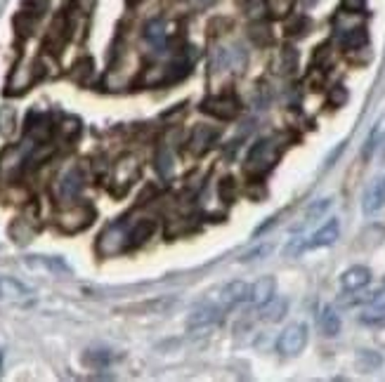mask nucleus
<instances>
[{"instance_id":"obj_1","label":"nucleus","mask_w":385,"mask_h":382,"mask_svg":"<svg viewBox=\"0 0 385 382\" xmlns=\"http://www.w3.org/2000/svg\"><path fill=\"white\" fill-rule=\"evenodd\" d=\"M277 146L272 141L263 139L251 149L248 158H246V170L251 175H265L268 170L277 163Z\"/></svg>"},{"instance_id":"obj_2","label":"nucleus","mask_w":385,"mask_h":382,"mask_svg":"<svg viewBox=\"0 0 385 382\" xmlns=\"http://www.w3.org/2000/svg\"><path fill=\"white\" fill-rule=\"evenodd\" d=\"M307 345V325L305 323H291L289 328H284V332L277 340V349L284 357H296L305 349Z\"/></svg>"},{"instance_id":"obj_3","label":"nucleus","mask_w":385,"mask_h":382,"mask_svg":"<svg viewBox=\"0 0 385 382\" xmlns=\"http://www.w3.org/2000/svg\"><path fill=\"white\" fill-rule=\"evenodd\" d=\"M222 318V307L218 304H201V307H197L189 314L187 318V328L189 330H199V328H208V325L218 323Z\"/></svg>"},{"instance_id":"obj_4","label":"nucleus","mask_w":385,"mask_h":382,"mask_svg":"<svg viewBox=\"0 0 385 382\" xmlns=\"http://www.w3.org/2000/svg\"><path fill=\"white\" fill-rule=\"evenodd\" d=\"M251 300V286L246 281H232L220 290V307L232 309L236 304Z\"/></svg>"},{"instance_id":"obj_5","label":"nucleus","mask_w":385,"mask_h":382,"mask_svg":"<svg viewBox=\"0 0 385 382\" xmlns=\"http://www.w3.org/2000/svg\"><path fill=\"white\" fill-rule=\"evenodd\" d=\"M277 295V281L275 276H260L253 286H251V302L255 307H268Z\"/></svg>"},{"instance_id":"obj_6","label":"nucleus","mask_w":385,"mask_h":382,"mask_svg":"<svg viewBox=\"0 0 385 382\" xmlns=\"http://www.w3.org/2000/svg\"><path fill=\"white\" fill-rule=\"evenodd\" d=\"M201 109L220 120H232L236 113H239V106H236L234 99H229V97H208Z\"/></svg>"},{"instance_id":"obj_7","label":"nucleus","mask_w":385,"mask_h":382,"mask_svg":"<svg viewBox=\"0 0 385 382\" xmlns=\"http://www.w3.org/2000/svg\"><path fill=\"white\" fill-rule=\"evenodd\" d=\"M340 236V222L338 219H328V222L312 233V238L307 241L310 248H326V245H333L335 241Z\"/></svg>"},{"instance_id":"obj_8","label":"nucleus","mask_w":385,"mask_h":382,"mask_svg":"<svg viewBox=\"0 0 385 382\" xmlns=\"http://www.w3.org/2000/svg\"><path fill=\"white\" fill-rule=\"evenodd\" d=\"M381 208H385V175L378 177V180L371 184L367 196H364V212L367 215H374Z\"/></svg>"},{"instance_id":"obj_9","label":"nucleus","mask_w":385,"mask_h":382,"mask_svg":"<svg viewBox=\"0 0 385 382\" xmlns=\"http://www.w3.org/2000/svg\"><path fill=\"white\" fill-rule=\"evenodd\" d=\"M371 281V272L367 267H350L345 274L340 276V286L347 290V293H355V290H362L364 286H369Z\"/></svg>"},{"instance_id":"obj_10","label":"nucleus","mask_w":385,"mask_h":382,"mask_svg":"<svg viewBox=\"0 0 385 382\" xmlns=\"http://www.w3.org/2000/svg\"><path fill=\"white\" fill-rule=\"evenodd\" d=\"M137 170H139L137 161L132 158V156H125V158H121L116 163L114 177H111V180H114L116 184H121V189H128L132 184V180L137 177Z\"/></svg>"},{"instance_id":"obj_11","label":"nucleus","mask_w":385,"mask_h":382,"mask_svg":"<svg viewBox=\"0 0 385 382\" xmlns=\"http://www.w3.org/2000/svg\"><path fill=\"white\" fill-rule=\"evenodd\" d=\"M90 215H93V212L88 208H74L62 215V226H64L67 231H79L90 224Z\"/></svg>"},{"instance_id":"obj_12","label":"nucleus","mask_w":385,"mask_h":382,"mask_svg":"<svg viewBox=\"0 0 385 382\" xmlns=\"http://www.w3.org/2000/svg\"><path fill=\"white\" fill-rule=\"evenodd\" d=\"M319 328L326 337H335L340 332V316L333 307H324L319 314Z\"/></svg>"},{"instance_id":"obj_13","label":"nucleus","mask_w":385,"mask_h":382,"mask_svg":"<svg viewBox=\"0 0 385 382\" xmlns=\"http://www.w3.org/2000/svg\"><path fill=\"white\" fill-rule=\"evenodd\" d=\"M81 187H83V175L74 168V170H69L64 177H62L59 194H62V198H74L81 191Z\"/></svg>"},{"instance_id":"obj_14","label":"nucleus","mask_w":385,"mask_h":382,"mask_svg":"<svg viewBox=\"0 0 385 382\" xmlns=\"http://www.w3.org/2000/svg\"><path fill=\"white\" fill-rule=\"evenodd\" d=\"M213 137H215V130H213V127H206V125L197 127V130L192 132V139H189V144H192V151H194V154H204L206 149L211 146Z\"/></svg>"},{"instance_id":"obj_15","label":"nucleus","mask_w":385,"mask_h":382,"mask_svg":"<svg viewBox=\"0 0 385 382\" xmlns=\"http://www.w3.org/2000/svg\"><path fill=\"white\" fill-rule=\"evenodd\" d=\"M154 229H156V224H154L151 219H142V222H137L128 231V245H142L144 241L154 233Z\"/></svg>"},{"instance_id":"obj_16","label":"nucleus","mask_w":385,"mask_h":382,"mask_svg":"<svg viewBox=\"0 0 385 382\" xmlns=\"http://www.w3.org/2000/svg\"><path fill=\"white\" fill-rule=\"evenodd\" d=\"M381 364H383V359H381V354H376V352L362 349L360 354H357V366H360L364 373L376 371V368H381Z\"/></svg>"},{"instance_id":"obj_17","label":"nucleus","mask_w":385,"mask_h":382,"mask_svg":"<svg viewBox=\"0 0 385 382\" xmlns=\"http://www.w3.org/2000/svg\"><path fill=\"white\" fill-rule=\"evenodd\" d=\"M144 38L149 40L154 47H163V42H166L163 24H161V21H149L146 28H144Z\"/></svg>"},{"instance_id":"obj_18","label":"nucleus","mask_w":385,"mask_h":382,"mask_svg":"<svg viewBox=\"0 0 385 382\" xmlns=\"http://www.w3.org/2000/svg\"><path fill=\"white\" fill-rule=\"evenodd\" d=\"M279 66H282V74H293L298 69V50L286 45L279 54Z\"/></svg>"},{"instance_id":"obj_19","label":"nucleus","mask_w":385,"mask_h":382,"mask_svg":"<svg viewBox=\"0 0 385 382\" xmlns=\"http://www.w3.org/2000/svg\"><path fill=\"white\" fill-rule=\"evenodd\" d=\"M83 361H86L88 366H95V368H104L109 366L111 361V354L107 349H90L86 357H83Z\"/></svg>"},{"instance_id":"obj_20","label":"nucleus","mask_w":385,"mask_h":382,"mask_svg":"<svg viewBox=\"0 0 385 382\" xmlns=\"http://www.w3.org/2000/svg\"><path fill=\"white\" fill-rule=\"evenodd\" d=\"M328 208H331V198H321V201H314L310 208H307V212H305V222H312V219L321 217Z\"/></svg>"},{"instance_id":"obj_21","label":"nucleus","mask_w":385,"mask_h":382,"mask_svg":"<svg viewBox=\"0 0 385 382\" xmlns=\"http://www.w3.org/2000/svg\"><path fill=\"white\" fill-rule=\"evenodd\" d=\"M270 253H272V243H260V245L251 248L248 253H243L239 260H241V262H253V260H263V257H268Z\"/></svg>"},{"instance_id":"obj_22","label":"nucleus","mask_w":385,"mask_h":382,"mask_svg":"<svg viewBox=\"0 0 385 382\" xmlns=\"http://www.w3.org/2000/svg\"><path fill=\"white\" fill-rule=\"evenodd\" d=\"M24 7H26V14H33V17H38V14L45 12L47 0H24Z\"/></svg>"},{"instance_id":"obj_23","label":"nucleus","mask_w":385,"mask_h":382,"mask_svg":"<svg viewBox=\"0 0 385 382\" xmlns=\"http://www.w3.org/2000/svg\"><path fill=\"white\" fill-rule=\"evenodd\" d=\"M378 137H381V125H376V127H374V132L369 134L367 144H364V158H369V156L374 154V149H376V141H378Z\"/></svg>"},{"instance_id":"obj_24","label":"nucleus","mask_w":385,"mask_h":382,"mask_svg":"<svg viewBox=\"0 0 385 382\" xmlns=\"http://www.w3.org/2000/svg\"><path fill=\"white\" fill-rule=\"evenodd\" d=\"M305 248H307L305 238H291V243L286 245V255H289V257H293V255H296V257H298V255L303 253Z\"/></svg>"},{"instance_id":"obj_25","label":"nucleus","mask_w":385,"mask_h":382,"mask_svg":"<svg viewBox=\"0 0 385 382\" xmlns=\"http://www.w3.org/2000/svg\"><path fill=\"white\" fill-rule=\"evenodd\" d=\"M265 10H268V7H265V3L263 0H251L248 3V7H246V12H248V17H263L265 14Z\"/></svg>"},{"instance_id":"obj_26","label":"nucleus","mask_w":385,"mask_h":382,"mask_svg":"<svg viewBox=\"0 0 385 382\" xmlns=\"http://www.w3.org/2000/svg\"><path fill=\"white\" fill-rule=\"evenodd\" d=\"M291 10V0H272V14L277 17H284Z\"/></svg>"},{"instance_id":"obj_27","label":"nucleus","mask_w":385,"mask_h":382,"mask_svg":"<svg viewBox=\"0 0 385 382\" xmlns=\"http://www.w3.org/2000/svg\"><path fill=\"white\" fill-rule=\"evenodd\" d=\"M369 304H371V309H381V311H385V290H376V293L371 295Z\"/></svg>"},{"instance_id":"obj_28","label":"nucleus","mask_w":385,"mask_h":382,"mask_svg":"<svg viewBox=\"0 0 385 382\" xmlns=\"http://www.w3.org/2000/svg\"><path fill=\"white\" fill-rule=\"evenodd\" d=\"M364 5H367V0H343V10L347 12H362Z\"/></svg>"},{"instance_id":"obj_29","label":"nucleus","mask_w":385,"mask_h":382,"mask_svg":"<svg viewBox=\"0 0 385 382\" xmlns=\"http://www.w3.org/2000/svg\"><path fill=\"white\" fill-rule=\"evenodd\" d=\"M345 99H347V92L343 90V85H335L333 92H331V102H333V104H343Z\"/></svg>"},{"instance_id":"obj_30","label":"nucleus","mask_w":385,"mask_h":382,"mask_svg":"<svg viewBox=\"0 0 385 382\" xmlns=\"http://www.w3.org/2000/svg\"><path fill=\"white\" fill-rule=\"evenodd\" d=\"M220 191L225 194L227 201H232V196H229V191H232V180H225V182H222V184H220Z\"/></svg>"}]
</instances>
